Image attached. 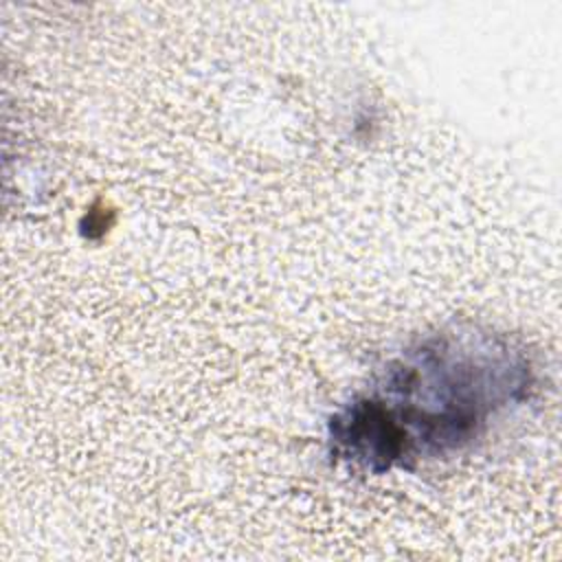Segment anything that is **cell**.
Masks as SVG:
<instances>
[{"instance_id":"6da1fadb","label":"cell","mask_w":562,"mask_h":562,"mask_svg":"<svg viewBox=\"0 0 562 562\" xmlns=\"http://www.w3.org/2000/svg\"><path fill=\"white\" fill-rule=\"evenodd\" d=\"M529 389V364L490 334L450 331L393 358L329 424L334 454L382 474L472 443Z\"/></svg>"}]
</instances>
